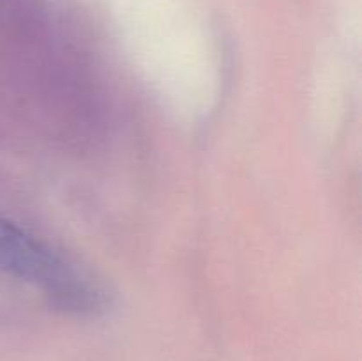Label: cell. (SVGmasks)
Instances as JSON below:
<instances>
[{"mask_svg":"<svg viewBox=\"0 0 362 361\" xmlns=\"http://www.w3.org/2000/svg\"><path fill=\"white\" fill-rule=\"evenodd\" d=\"M0 271L41 289L52 304L74 315H98L110 304L101 283L52 244L0 216Z\"/></svg>","mask_w":362,"mask_h":361,"instance_id":"1","label":"cell"}]
</instances>
